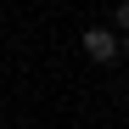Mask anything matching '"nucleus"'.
Masks as SVG:
<instances>
[{
    "label": "nucleus",
    "mask_w": 129,
    "mask_h": 129,
    "mask_svg": "<svg viewBox=\"0 0 129 129\" xmlns=\"http://www.w3.org/2000/svg\"><path fill=\"white\" fill-rule=\"evenodd\" d=\"M84 56L90 62H112L118 56V34L112 28H84Z\"/></svg>",
    "instance_id": "obj_1"
},
{
    "label": "nucleus",
    "mask_w": 129,
    "mask_h": 129,
    "mask_svg": "<svg viewBox=\"0 0 129 129\" xmlns=\"http://www.w3.org/2000/svg\"><path fill=\"white\" fill-rule=\"evenodd\" d=\"M112 34H129V0H118V11H112Z\"/></svg>",
    "instance_id": "obj_2"
},
{
    "label": "nucleus",
    "mask_w": 129,
    "mask_h": 129,
    "mask_svg": "<svg viewBox=\"0 0 129 129\" xmlns=\"http://www.w3.org/2000/svg\"><path fill=\"white\" fill-rule=\"evenodd\" d=\"M118 56H129V34H118Z\"/></svg>",
    "instance_id": "obj_3"
}]
</instances>
